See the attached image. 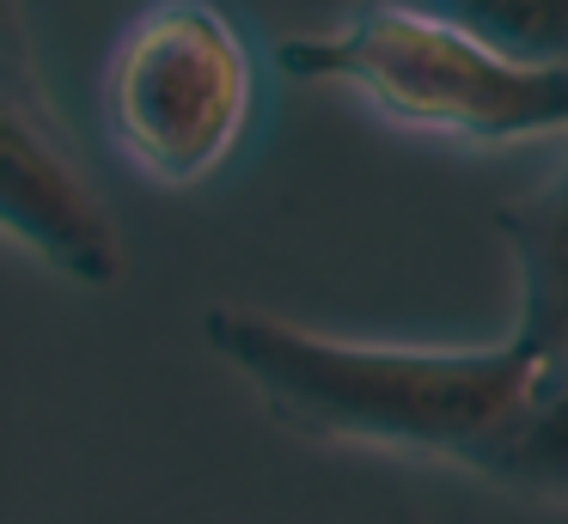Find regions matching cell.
Wrapping results in <instances>:
<instances>
[{
    "label": "cell",
    "mask_w": 568,
    "mask_h": 524,
    "mask_svg": "<svg viewBox=\"0 0 568 524\" xmlns=\"http://www.w3.org/2000/svg\"><path fill=\"white\" fill-rule=\"evenodd\" d=\"M202 341L294 433L453 463L465 475L483 470L531 378V353L514 336L489 348L355 341L251 305H209Z\"/></svg>",
    "instance_id": "obj_1"
},
{
    "label": "cell",
    "mask_w": 568,
    "mask_h": 524,
    "mask_svg": "<svg viewBox=\"0 0 568 524\" xmlns=\"http://www.w3.org/2000/svg\"><path fill=\"white\" fill-rule=\"evenodd\" d=\"M282 73L343 85L385 122L465 146H514L568 134V68H531L416 0H373L331 31L287 37Z\"/></svg>",
    "instance_id": "obj_2"
},
{
    "label": "cell",
    "mask_w": 568,
    "mask_h": 524,
    "mask_svg": "<svg viewBox=\"0 0 568 524\" xmlns=\"http://www.w3.org/2000/svg\"><path fill=\"white\" fill-rule=\"evenodd\" d=\"M104 122L141 177L165 189L214 177L257 104L239 24L214 0H153L104 61Z\"/></svg>",
    "instance_id": "obj_3"
},
{
    "label": "cell",
    "mask_w": 568,
    "mask_h": 524,
    "mask_svg": "<svg viewBox=\"0 0 568 524\" xmlns=\"http://www.w3.org/2000/svg\"><path fill=\"white\" fill-rule=\"evenodd\" d=\"M0 238L74 287L123 280V232L62 141L38 80L0 73Z\"/></svg>",
    "instance_id": "obj_4"
},
{
    "label": "cell",
    "mask_w": 568,
    "mask_h": 524,
    "mask_svg": "<svg viewBox=\"0 0 568 524\" xmlns=\"http://www.w3.org/2000/svg\"><path fill=\"white\" fill-rule=\"evenodd\" d=\"M507 256H514L519 317L514 341L526 353H568V158L531 195L495 207Z\"/></svg>",
    "instance_id": "obj_5"
},
{
    "label": "cell",
    "mask_w": 568,
    "mask_h": 524,
    "mask_svg": "<svg viewBox=\"0 0 568 524\" xmlns=\"http://www.w3.org/2000/svg\"><path fill=\"white\" fill-rule=\"evenodd\" d=\"M477 482L519 500L568 506V353H531V378L501 427L495 451L483 458Z\"/></svg>",
    "instance_id": "obj_6"
},
{
    "label": "cell",
    "mask_w": 568,
    "mask_h": 524,
    "mask_svg": "<svg viewBox=\"0 0 568 524\" xmlns=\"http://www.w3.org/2000/svg\"><path fill=\"white\" fill-rule=\"evenodd\" d=\"M434 19L483 37L531 68H568V0H416Z\"/></svg>",
    "instance_id": "obj_7"
},
{
    "label": "cell",
    "mask_w": 568,
    "mask_h": 524,
    "mask_svg": "<svg viewBox=\"0 0 568 524\" xmlns=\"http://www.w3.org/2000/svg\"><path fill=\"white\" fill-rule=\"evenodd\" d=\"M0 73H7V80H38V61H31V37H26V12H19V0H0Z\"/></svg>",
    "instance_id": "obj_8"
}]
</instances>
